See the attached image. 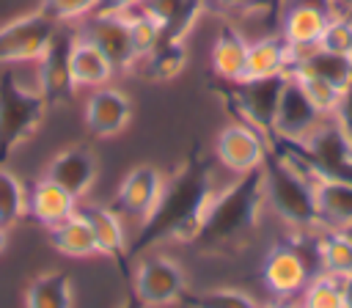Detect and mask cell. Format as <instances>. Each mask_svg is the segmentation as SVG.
Listing matches in <instances>:
<instances>
[{
	"mask_svg": "<svg viewBox=\"0 0 352 308\" xmlns=\"http://www.w3.org/2000/svg\"><path fill=\"white\" fill-rule=\"evenodd\" d=\"M212 195H214L212 157L201 146H192L182 168L162 182L154 209L148 212V217L140 223V231L129 242V256H140L143 250L160 245L162 239L192 245Z\"/></svg>",
	"mask_w": 352,
	"mask_h": 308,
	"instance_id": "cell-1",
	"label": "cell"
},
{
	"mask_svg": "<svg viewBox=\"0 0 352 308\" xmlns=\"http://www.w3.org/2000/svg\"><path fill=\"white\" fill-rule=\"evenodd\" d=\"M264 204V168L239 173L228 187L214 190L192 245L201 253H223L245 245L258 226Z\"/></svg>",
	"mask_w": 352,
	"mask_h": 308,
	"instance_id": "cell-2",
	"label": "cell"
},
{
	"mask_svg": "<svg viewBox=\"0 0 352 308\" xmlns=\"http://www.w3.org/2000/svg\"><path fill=\"white\" fill-rule=\"evenodd\" d=\"M264 201L292 228H319L316 182L286 165L278 154L264 157Z\"/></svg>",
	"mask_w": 352,
	"mask_h": 308,
	"instance_id": "cell-3",
	"label": "cell"
},
{
	"mask_svg": "<svg viewBox=\"0 0 352 308\" xmlns=\"http://www.w3.org/2000/svg\"><path fill=\"white\" fill-rule=\"evenodd\" d=\"M50 104L44 102L41 91L25 88L11 69L0 72V165L33 138L41 126Z\"/></svg>",
	"mask_w": 352,
	"mask_h": 308,
	"instance_id": "cell-4",
	"label": "cell"
},
{
	"mask_svg": "<svg viewBox=\"0 0 352 308\" xmlns=\"http://www.w3.org/2000/svg\"><path fill=\"white\" fill-rule=\"evenodd\" d=\"M289 74H272V77H245L236 82H228L226 99L228 107L239 116V121L258 129L267 140L272 138L275 110L280 102V94L286 88Z\"/></svg>",
	"mask_w": 352,
	"mask_h": 308,
	"instance_id": "cell-5",
	"label": "cell"
},
{
	"mask_svg": "<svg viewBox=\"0 0 352 308\" xmlns=\"http://www.w3.org/2000/svg\"><path fill=\"white\" fill-rule=\"evenodd\" d=\"M77 33L72 28H58L38 66V91L50 107L72 104L77 96V82L72 77V44Z\"/></svg>",
	"mask_w": 352,
	"mask_h": 308,
	"instance_id": "cell-6",
	"label": "cell"
},
{
	"mask_svg": "<svg viewBox=\"0 0 352 308\" xmlns=\"http://www.w3.org/2000/svg\"><path fill=\"white\" fill-rule=\"evenodd\" d=\"M58 28L60 22H55L41 8L6 22L0 28V66L41 58Z\"/></svg>",
	"mask_w": 352,
	"mask_h": 308,
	"instance_id": "cell-7",
	"label": "cell"
},
{
	"mask_svg": "<svg viewBox=\"0 0 352 308\" xmlns=\"http://www.w3.org/2000/svg\"><path fill=\"white\" fill-rule=\"evenodd\" d=\"M135 294L146 308H165L182 300L187 289V278L179 261L168 256H148L140 261L135 278Z\"/></svg>",
	"mask_w": 352,
	"mask_h": 308,
	"instance_id": "cell-8",
	"label": "cell"
},
{
	"mask_svg": "<svg viewBox=\"0 0 352 308\" xmlns=\"http://www.w3.org/2000/svg\"><path fill=\"white\" fill-rule=\"evenodd\" d=\"M270 151L267 138L253 129L245 121H231L220 129L217 143H214V157L223 168H228L231 173H248L264 165V157Z\"/></svg>",
	"mask_w": 352,
	"mask_h": 308,
	"instance_id": "cell-9",
	"label": "cell"
},
{
	"mask_svg": "<svg viewBox=\"0 0 352 308\" xmlns=\"http://www.w3.org/2000/svg\"><path fill=\"white\" fill-rule=\"evenodd\" d=\"M327 116L305 96V91L300 88V82L289 74L286 88L280 94L278 110H275V124H272V138H283V140H308V135L324 121Z\"/></svg>",
	"mask_w": 352,
	"mask_h": 308,
	"instance_id": "cell-10",
	"label": "cell"
},
{
	"mask_svg": "<svg viewBox=\"0 0 352 308\" xmlns=\"http://www.w3.org/2000/svg\"><path fill=\"white\" fill-rule=\"evenodd\" d=\"M77 212L88 220L94 239H96V250L116 264V270L121 272L124 280L132 283V270H129L132 256H129V242H126V234L121 226V214L113 212V206H102V204H85Z\"/></svg>",
	"mask_w": 352,
	"mask_h": 308,
	"instance_id": "cell-11",
	"label": "cell"
},
{
	"mask_svg": "<svg viewBox=\"0 0 352 308\" xmlns=\"http://www.w3.org/2000/svg\"><path fill=\"white\" fill-rule=\"evenodd\" d=\"M82 38H88L94 47H99V52L110 60L113 72H126L138 60L124 14H88Z\"/></svg>",
	"mask_w": 352,
	"mask_h": 308,
	"instance_id": "cell-12",
	"label": "cell"
},
{
	"mask_svg": "<svg viewBox=\"0 0 352 308\" xmlns=\"http://www.w3.org/2000/svg\"><path fill=\"white\" fill-rule=\"evenodd\" d=\"M264 283L275 297H294L297 292L305 289V283L311 280L314 270L305 261V256L289 242H278L270 248L264 267H261Z\"/></svg>",
	"mask_w": 352,
	"mask_h": 308,
	"instance_id": "cell-13",
	"label": "cell"
},
{
	"mask_svg": "<svg viewBox=\"0 0 352 308\" xmlns=\"http://www.w3.org/2000/svg\"><path fill=\"white\" fill-rule=\"evenodd\" d=\"M162 182H165L162 173L154 165L132 168L118 184V192H116V201H113V212H118L124 217H135V220L143 223L148 217V212L154 209L157 198H160Z\"/></svg>",
	"mask_w": 352,
	"mask_h": 308,
	"instance_id": "cell-14",
	"label": "cell"
},
{
	"mask_svg": "<svg viewBox=\"0 0 352 308\" xmlns=\"http://www.w3.org/2000/svg\"><path fill=\"white\" fill-rule=\"evenodd\" d=\"M286 3L289 6H283L280 36L292 44L294 58H297L300 52L319 44L322 30L333 11H327L324 6H316V3H305V0H286Z\"/></svg>",
	"mask_w": 352,
	"mask_h": 308,
	"instance_id": "cell-15",
	"label": "cell"
},
{
	"mask_svg": "<svg viewBox=\"0 0 352 308\" xmlns=\"http://www.w3.org/2000/svg\"><path fill=\"white\" fill-rule=\"evenodd\" d=\"M96 170L99 165L88 146H69L52 157V162L47 165V179L63 187L69 195L82 198L96 182Z\"/></svg>",
	"mask_w": 352,
	"mask_h": 308,
	"instance_id": "cell-16",
	"label": "cell"
},
{
	"mask_svg": "<svg viewBox=\"0 0 352 308\" xmlns=\"http://www.w3.org/2000/svg\"><path fill=\"white\" fill-rule=\"evenodd\" d=\"M132 118V102L118 88H96L85 104V126L96 138H116Z\"/></svg>",
	"mask_w": 352,
	"mask_h": 308,
	"instance_id": "cell-17",
	"label": "cell"
},
{
	"mask_svg": "<svg viewBox=\"0 0 352 308\" xmlns=\"http://www.w3.org/2000/svg\"><path fill=\"white\" fill-rule=\"evenodd\" d=\"M138 11L160 25L162 41H184L204 14V0H143Z\"/></svg>",
	"mask_w": 352,
	"mask_h": 308,
	"instance_id": "cell-18",
	"label": "cell"
},
{
	"mask_svg": "<svg viewBox=\"0 0 352 308\" xmlns=\"http://www.w3.org/2000/svg\"><path fill=\"white\" fill-rule=\"evenodd\" d=\"M74 195H69L63 187H58L55 182H50L47 176L33 182L30 190H28V214L44 226V228H52L58 226L60 220H66L69 214L77 212L74 206Z\"/></svg>",
	"mask_w": 352,
	"mask_h": 308,
	"instance_id": "cell-19",
	"label": "cell"
},
{
	"mask_svg": "<svg viewBox=\"0 0 352 308\" xmlns=\"http://www.w3.org/2000/svg\"><path fill=\"white\" fill-rule=\"evenodd\" d=\"M248 47H250V41L231 22H223L214 36V44H212V72L223 82L242 80L245 66H248Z\"/></svg>",
	"mask_w": 352,
	"mask_h": 308,
	"instance_id": "cell-20",
	"label": "cell"
},
{
	"mask_svg": "<svg viewBox=\"0 0 352 308\" xmlns=\"http://www.w3.org/2000/svg\"><path fill=\"white\" fill-rule=\"evenodd\" d=\"M292 66H294V50H292V44L280 33H272V36H264V38L250 41L245 77L292 74Z\"/></svg>",
	"mask_w": 352,
	"mask_h": 308,
	"instance_id": "cell-21",
	"label": "cell"
},
{
	"mask_svg": "<svg viewBox=\"0 0 352 308\" xmlns=\"http://www.w3.org/2000/svg\"><path fill=\"white\" fill-rule=\"evenodd\" d=\"M294 72L322 77V80L333 82L336 88L346 91L352 82V55H338V52H327L322 47H311L294 58L292 74Z\"/></svg>",
	"mask_w": 352,
	"mask_h": 308,
	"instance_id": "cell-22",
	"label": "cell"
},
{
	"mask_svg": "<svg viewBox=\"0 0 352 308\" xmlns=\"http://www.w3.org/2000/svg\"><path fill=\"white\" fill-rule=\"evenodd\" d=\"M319 228H346L352 223V184L338 179L316 182Z\"/></svg>",
	"mask_w": 352,
	"mask_h": 308,
	"instance_id": "cell-23",
	"label": "cell"
},
{
	"mask_svg": "<svg viewBox=\"0 0 352 308\" xmlns=\"http://www.w3.org/2000/svg\"><path fill=\"white\" fill-rule=\"evenodd\" d=\"M113 74L116 72H113L110 60L99 52V47H94L88 38L77 36L72 44V77H74L77 88H102Z\"/></svg>",
	"mask_w": 352,
	"mask_h": 308,
	"instance_id": "cell-24",
	"label": "cell"
},
{
	"mask_svg": "<svg viewBox=\"0 0 352 308\" xmlns=\"http://www.w3.org/2000/svg\"><path fill=\"white\" fill-rule=\"evenodd\" d=\"M47 231H50L52 248H55L58 253L69 256V258H88V256L99 253V250H96L94 231H91L88 220H85L80 212L69 214L66 220H60L58 226H52V228H47Z\"/></svg>",
	"mask_w": 352,
	"mask_h": 308,
	"instance_id": "cell-25",
	"label": "cell"
},
{
	"mask_svg": "<svg viewBox=\"0 0 352 308\" xmlns=\"http://www.w3.org/2000/svg\"><path fill=\"white\" fill-rule=\"evenodd\" d=\"M187 63V50H184V41H162L146 52L143 58L135 60L132 69H138V74H143L146 80H154V82H165V80H173Z\"/></svg>",
	"mask_w": 352,
	"mask_h": 308,
	"instance_id": "cell-26",
	"label": "cell"
},
{
	"mask_svg": "<svg viewBox=\"0 0 352 308\" xmlns=\"http://www.w3.org/2000/svg\"><path fill=\"white\" fill-rule=\"evenodd\" d=\"M25 308H72V278L66 272H44L30 280Z\"/></svg>",
	"mask_w": 352,
	"mask_h": 308,
	"instance_id": "cell-27",
	"label": "cell"
},
{
	"mask_svg": "<svg viewBox=\"0 0 352 308\" xmlns=\"http://www.w3.org/2000/svg\"><path fill=\"white\" fill-rule=\"evenodd\" d=\"M316 245H319V261L322 272L330 275H349L352 272V239L341 228H316Z\"/></svg>",
	"mask_w": 352,
	"mask_h": 308,
	"instance_id": "cell-28",
	"label": "cell"
},
{
	"mask_svg": "<svg viewBox=\"0 0 352 308\" xmlns=\"http://www.w3.org/2000/svg\"><path fill=\"white\" fill-rule=\"evenodd\" d=\"M25 214H28V190L6 165H0V226L11 228Z\"/></svg>",
	"mask_w": 352,
	"mask_h": 308,
	"instance_id": "cell-29",
	"label": "cell"
},
{
	"mask_svg": "<svg viewBox=\"0 0 352 308\" xmlns=\"http://www.w3.org/2000/svg\"><path fill=\"white\" fill-rule=\"evenodd\" d=\"M182 305L187 308H258V302L239 292V289H231V286H223V289H206V292H190L184 289Z\"/></svg>",
	"mask_w": 352,
	"mask_h": 308,
	"instance_id": "cell-30",
	"label": "cell"
},
{
	"mask_svg": "<svg viewBox=\"0 0 352 308\" xmlns=\"http://www.w3.org/2000/svg\"><path fill=\"white\" fill-rule=\"evenodd\" d=\"M302 308H344L341 278L330 272H316L302 289Z\"/></svg>",
	"mask_w": 352,
	"mask_h": 308,
	"instance_id": "cell-31",
	"label": "cell"
},
{
	"mask_svg": "<svg viewBox=\"0 0 352 308\" xmlns=\"http://www.w3.org/2000/svg\"><path fill=\"white\" fill-rule=\"evenodd\" d=\"M297 82H300V88L305 91V96L324 113V116H333L336 113V107H338V102H341V88H336L333 82H327V80H322V77H314V74H302V72H294L292 74Z\"/></svg>",
	"mask_w": 352,
	"mask_h": 308,
	"instance_id": "cell-32",
	"label": "cell"
},
{
	"mask_svg": "<svg viewBox=\"0 0 352 308\" xmlns=\"http://www.w3.org/2000/svg\"><path fill=\"white\" fill-rule=\"evenodd\" d=\"M124 16H126V25H129V38H132L135 55L143 58L146 52H151V50L160 44V38H162L160 25H157L151 16H146L143 11H138V8L126 11Z\"/></svg>",
	"mask_w": 352,
	"mask_h": 308,
	"instance_id": "cell-33",
	"label": "cell"
},
{
	"mask_svg": "<svg viewBox=\"0 0 352 308\" xmlns=\"http://www.w3.org/2000/svg\"><path fill=\"white\" fill-rule=\"evenodd\" d=\"M316 47L338 55H352V14H330Z\"/></svg>",
	"mask_w": 352,
	"mask_h": 308,
	"instance_id": "cell-34",
	"label": "cell"
},
{
	"mask_svg": "<svg viewBox=\"0 0 352 308\" xmlns=\"http://www.w3.org/2000/svg\"><path fill=\"white\" fill-rule=\"evenodd\" d=\"M204 11L220 14V16H250L261 11L275 14L272 0H204Z\"/></svg>",
	"mask_w": 352,
	"mask_h": 308,
	"instance_id": "cell-35",
	"label": "cell"
},
{
	"mask_svg": "<svg viewBox=\"0 0 352 308\" xmlns=\"http://www.w3.org/2000/svg\"><path fill=\"white\" fill-rule=\"evenodd\" d=\"M96 6V0H44L41 11L50 14L55 22H72L77 16L91 14Z\"/></svg>",
	"mask_w": 352,
	"mask_h": 308,
	"instance_id": "cell-36",
	"label": "cell"
},
{
	"mask_svg": "<svg viewBox=\"0 0 352 308\" xmlns=\"http://www.w3.org/2000/svg\"><path fill=\"white\" fill-rule=\"evenodd\" d=\"M333 118H336V124L344 129V135L352 140V82H349V88L341 94V102H338Z\"/></svg>",
	"mask_w": 352,
	"mask_h": 308,
	"instance_id": "cell-37",
	"label": "cell"
},
{
	"mask_svg": "<svg viewBox=\"0 0 352 308\" xmlns=\"http://www.w3.org/2000/svg\"><path fill=\"white\" fill-rule=\"evenodd\" d=\"M143 0H96L91 14H126L132 8H138Z\"/></svg>",
	"mask_w": 352,
	"mask_h": 308,
	"instance_id": "cell-38",
	"label": "cell"
},
{
	"mask_svg": "<svg viewBox=\"0 0 352 308\" xmlns=\"http://www.w3.org/2000/svg\"><path fill=\"white\" fill-rule=\"evenodd\" d=\"M341 292H344V308H352V272L341 278Z\"/></svg>",
	"mask_w": 352,
	"mask_h": 308,
	"instance_id": "cell-39",
	"label": "cell"
},
{
	"mask_svg": "<svg viewBox=\"0 0 352 308\" xmlns=\"http://www.w3.org/2000/svg\"><path fill=\"white\" fill-rule=\"evenodd\" d=\"M258 308H294V305H292V300H289V297H272V300L261 302Z\"/></svg>",
	"mask_w": 352,
	"mask_h": 308,
	"instance_id": "cell-40",
	"label": "cell"
},
{
	"mask_svg": "<svg viewBox=\"0 0 352 308\" xmlns=\"http://www.w3.org/2000/svg\"><path fill=\"white\" fill-rule=\"evenodd\" d=\"M333 14H349L352 11V0H330Z\"/></svg>",
	"mask_w": 352,
	"mask_h": 308,
	"instance_id": "cell-41",
	"label": "cell"
},
{
	"mask_svg": "<svg viewBox=\"0 0 352 308\" xmlns=\"http://www.w3.org/2000/svg\"><path fill=\"white\" fill-rule=\"evenodd\" d=\"M118 308H146V305L138 300V294H135V292H129V294L121 300V305H118Z\"/></svg>",
	"mask_w": 352,
	"mask_h": 308,
	"instance_id": "cell-42",
	"label": "cell"
},
{
	"mask_svg": "<svg viewBox=\"0 0 352 308\" xmlns=\"http://www.w3.org/2000/svg\"><path fill=\"white\" fill-rule=\"evenodd\" d=\"M3 250H6V228L0 226V253H3Z\"/></svg>",
	"mask_w": 352,
	"mask_h": 308,
	"instance_id": "cell-43",
	"label": "cell"
},
{
	"mask_svg": "<svg viewBox=\"0 0 352 308\" xmlns=\"http://www.w3.org/2000/svg\"><path fill=\"white\" fill-rule=\"evenodd\" d=\"M283 3H286V0H272V8H275V14L283 8Z\"/></svg>",
	"mask_w": 352,
	"mask_h": 308,
	"instance_id": "cell-44",
	"label": "cell"
},
{
	"mask_svg": "<svg viewBox=\"0 0 352 308\" xmlns=\"http://www.w3.org/2000/svg\"><path fill=\"white\" fill-rule=\"evenodd\" d=\"M341 231H346V236H349V239H352V223H349V226H346V228H341Z\"/></svg>",
	"mask_w": 352,
	"mask_h": 308,
	"instance_id": "cell-45",
	"label": "cell"
},
{
	"mask_svg": "<svg viewBox=\"0 0 352 308\" xmlns=\"http://www.w3.org/2000/svg\"><path fill=\"white\" fill-rule=\"evenodd\" d=\"M294 308H297V305H294ZM300 308H302V305H300Z\"/></svg>",
	"mask_w": 352,
	"mask_h": 308,
	"instance_id": "cell-46",
	"label": "cell"
},
{
	"mask_svg": "<svg viewBox=\"0 0 352 308\" xmlns=\"http://www.w3.org/2000/svg\"><path fill=\"white\" fill-rule=\"evenodd\" d=\"M349 14H352V11H349Z\"/></svg>",
	"mask_w": 352,
	"mask_h": 308,
	"instance_id": "cell-47",
	"label": "cell"
}]
</instances>
